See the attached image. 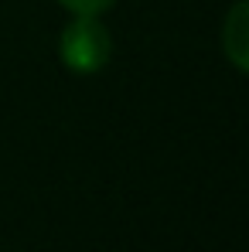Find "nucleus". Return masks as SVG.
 <instances>
[{
    "label": "nucleus",
    "instance_id": "1",
    "mask_svg": "<svg viewBox=\"0 0 249 252\" xmlns=\"http://www.w3.org/2000/svg\"><path fill=\"white\" fill-rule=\"evenodd\" d=\"M58 58L75 75H96L113 58V34L103 17L72 14V21L58 34Z\"/></svg>",
    "mask_w": 249,
    "mask_h": 252
},
{
    "label": "nucleus",
    "instance_id": "2",
    "mask_svg": "<svg viewBox=\"0 0 249 252\" xmlns=\"http://www.w3.org/2000/svg\"><path fill=\"white\" fill-rule=\"evenodd\" d=\"M222 55L239 75L249 72V0H236L222 17Z\"/></svg>",
    "mask_w": 249,
    "mask_h": 252
},
{
    "label": "nucleus",
    "instance_id": "3",
    "mask_svg": "<svg viewBox=\"0 0 249 252\" xmlns=\"http://www.w3.org/2000/svg\"><path fill=\"white\" fill-rule=\"evenodd\" d=\"M69 14H89V17H103L106 10H113L116 0H58Z\"/></svg>",
    "mask_w": 249,
    "mask_h": 252
}]
</instances>
